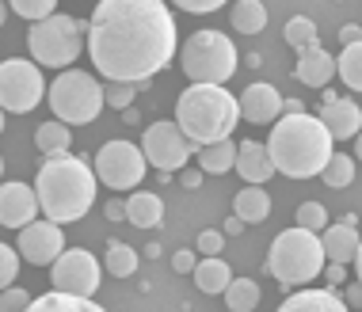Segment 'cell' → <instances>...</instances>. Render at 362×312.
Instances as JSON below:
<instances>
[{"label":"cell","instance_id":"obj_1","mask_svg":"<svg viewBox=\"0 0 362 312\" xmlns=\"http://www.w3.org/2000/svg\"><path fill=\"white\" fill-rule=\"evenodd\" d=\"M180 50L175 19L164 0H100L88 19V54L103 80L145 84Z\"/></svg>","mask_w":362,"mask_h":312},{"label":"cell","instance_id":"obj_2","mask_svg":"<svg viewBox=\"0 0 362 312\" xmlns=\"http://www.w3.org/2000/svg\"><path fill=\"white\" fill-rule=\"evenodd\" d=\"M267 152H271L275 172L290 175V179H317L332 156V133L320 122V114L317 119L305 111L279 114L275 126H271Z\"/></svg>","mask_w":362,"mask_h":312},{"label":"cell","instance_id":"obj_3","mask_svg":"<svg viewBox=\"0 0 362 312\" xmlns=\"http://www.w3.org/2000/svg\"><path fill=\"white\" fill-rule=\"evenodd\" d=\"M35 194H38V206H42V213L50 221L73 225L95 202L92 164L81 160V156H69V152L46 156V164L35 175Z\"/></svg>","mask_w":362,"mask_h":312},{"label":"cell","instance_id":"obj_4","mask_svg":"<svg viewBox=\"0 0 362 312\" xmlns=\"http://www.w3.org/2000/svg\"><path fill=\"white\" fill-rule=\"evenodd\" d=\"M175 122L194 145L221 141L237 130L240 100L233 92H225L221 84H191L183 88L180 103H175Z\"/></svg>","mask_w":362,"mask_h":312},{"label":"cell","instance_id":"obj_5","mask_svg":"<svg viewBox=\"0 0 362 312\" xmlns=\"http://www.w3.org/2000/svg\"><path fill=\"white\" fill-rule=\"evenodd\" d=\"M325 244H320V232H313L305 225H293L286 232H279L275 244L267 251V275L279 278L282 286H305L325 270Z\"/></svg>","mask_w":362,"mask_h":312},{"label":"cell","instance_id":"obj_6","mask_svg":"<svg viewBox=\"0 0 362 312\" xmlns=\"http://www.w3.org/2000/svg\"><path fill=\"white\" fill-rule=\"evenodd\" d=\"M27 46H31V57L38 65H50V69H69V65L81 57V50L88 46V23L76 16H46L31 23V35H27Z\"/></svg>","mask_w":362,"mask_h":312},{"label":"cell","instance_id":"obj_7","mask_svg":"<svg viewBox=\"0 0 362 312\" xmlns=\"http://www.w3.org/2000/svg\"><path fill=\"white\" fill-rule=\"evenodd\" d=\"M46 100H50L54 119L69 122V126H88L100 119L103 111V84L84 69H65L57 73L54 84H46Z\"/></svg>","mask_w":362,"mask_h":312},{"label":"cell","instance_id":"obj_8","mask_svg":"<svg viewBox=\"0 0 362 312\" xmlns=\"http://www.w3.org/2000/svg\"><path fill=\"white\" fill-rule=\"evenodd\" d=\"M183 73L191 84H225L237 73V46L221 31H194L183 42Z\"/></svg>","mask_w":362,"mask_h":312},{"label":"cell","instance_id":"obj_9","mask_svg":"<svg viewBox=\"0 0 362 312\" xmlns=\"http://www.w3.org/2000/svg\"><path fill=\"white\" fill-rule=\"evenodd\" d=\"M46 100V80L38 61L27 57H8L0 61V107L12 114H27Z\"/></svg>","mask_w":362,"mask_h":312},{"label":"cell","instance_id":"obj_10","mask_svg":"<svg viewBox=\"0 0 362 312\" xmlns=\"http://www.w3.org/2000/svg\"><path fill=\"white\" fill-rule=\"evenodd\" d=\"M145 160L141 145L130 141H107L100 152H95V179H103L111 191H134L145 179Z\"/></svg>","mask_w":362,"mask_h":312},{"label":"cell","instance_id":"obj_11","mask_svg":"<svg viewBox=\"0 0 362 312\" xmlns=\"http://www.w3.org/2000/svg\"><path fill=\"white\" fill-rule=\"evenodd\" d=\"M199 149L187 133L180 130V122H153L141 133V152L156 172H175L187 164V156Z\"/></svg>","mask_w":362,"mask_h":312},{"label":"cell","instance_id":"obj_12","mask_svg":"<svg viewBox=\"0 0 362 312\" xmlns=\"http://www.w3.org/2000/svg\"><path fill=\"white\" fill-rule=\"evenodd\" d=\"M50 278L57 289H69V294H81V297H95L103 282V267L92 251L84 248H65L62 256L50 263Z\"/></svg>","mask_w":362,"mask_h":312},{"label":"cell","instance_id":"obj_13","mask_svg":"<svg viewBox=\"0 0 362 312\" xmlns=\"http://www.w3.org/2000/svg\"><path fill=\"white\" fill-rule=\"evenodd\" d=\"M16 248H19V259L35 263V267H50V263L65 251V232L57 221H27L16 236Z\"/></svg>","mask_w":362,"mask_h":312},{"label":"cell","instance_id":"obj_14","mask_svg":"<svg viewBox=\"0 0 362 312\" xmlns=\"http://www.w3.org/2000/svg\"><path fill=\"white\" fill-rule=\"evenodd\" d=\"M42 206H38V194L27 183H0V225L4 229H23L27 221H35Z\"/></svg>","mask_w":362,"mask_h":312},{"label":"cell","instance_id":"obj_15","mask_svg":"<svg viewBox=\"0 0 362 312\" xmlns=\"http://www.w3.org/2000/svg\"><path fill=\"white\" fill-rule=\"evenodd\" d=\"M282 114V95H279V88L275 84H248L244 88V95H240V119H248V122H256V126H271Z\"/></svg>","mask_w":362,"mask_h":312},{"label":"cell","instance_id":"obj_16","mask_svg":"<svg viewBox=\"0 0 362 312\" xmlns=\"http://www.w3.org/2000/svg\"><path fill=\"white\" fill-rule=\"evenodd\" d=\"M320 122L328 126L332 141H351L362 130V111L355 100H344V95H332V100L320 103Z\"/></svg>","mask_w":362,"mask_h":312},{"label":"cell","instance_id":"obj_17","mask_svg":"<svg viewBox=\"0 0 362 312\" xmlns=\"http://www.w3.org/2000/svg\"><path fill=\"white\" fill-rule=\"evenodd\" d=\"M298 80L305 84V88H325L332 76H336V57H332L320 42H313V46H301L298 50Z\"/></svg>","mask_w":362,"mask_h":312},{"label":"cell","instance_id":"obj_18","mask_svg":"<svg viewBox=\"0 0 362 312\" xmlns=\"http://www.w3.org/2000/svg\"><path fill=\"white\" fill-rule=\"evenodd\" d=\"M358 232H355V221H336V225H328L320 229V244H325V256L332 263H355V251H358Z\"/></svg>","mask_w":362,"mask_h":312},{"label":"cell","instance_id":"obj_19","mask_svg":"<svg viewBox=\"0 0 362 312\" xmlns=\"http://www.w3.org/2000/svg\"><path fill=\"white\" fill-rule=\"evenodd\" d=\"M282 312H347V297L339 289H301L282 301Z\"/></svg>","mask_w":362,"mask_h":312},{"label":"cell","instance_id":"obj_20","mask_svg":"<svg viewBox=\"0 0 362 312\" xmlns=\"http://www.w3.org/2000/svg\"><path fill=\"white\" fill-rule=\"evenodd\" d=\"M237 175H240V179H248V183H267L271 175H275V164H271L267 145L244 141L237 149Z\"/></svg>","mask_w":362,"mask_h":312},{"label":"cell","instance_id":"obj_21","mask_svg":"<svg viewBox=\"0 0 362 312\" xmlns=\"http://www.w3.org/2000/svg\"><path fill=\"white\" fill-rule=\"evenodd\" d=\"M126 221H130L134 229H156L164 221V202L149 191L134 187V194L126 198Z\"/></svg>","mask_w":362,"mask_h":312},{"label":"cell","instance_id":"obj_22","mask_svg":"<svg viewBox=\"0 0 362 312\" xmlns=\"http://www.w3.org/2000/svg\"><path fill=\"white\" fill-rule=\"evenodd\" d=\"M31 312H100L92 297H81V294H69V289H50L42 297H31Z\"/></svg>","mask_w":362,"mask_h":312},{"label":"cell","instance_id":"obj_23","mask_svg":"<svg viewBox=\"0 0 362 312\" xmlns=\"http://www.w3.org/2000/svg\"><path fill=\"white\" fill-rule=\"evenodd\" d=\"M191 275H194V286H199L202 294H225V286L233 282V267L221 256H206L202 263H194Z\"/></svg>","mask_w":362,"mask_h":312},{"label":"cell","instance_id":"obj_24","mask_svg":"<svg viewBox=\"0 0 362 312\" xmlns=\"http://www.w3.org/2000/svg\"><path fill=\"white\" fill-rule=\"evenodd\" d=\"M233 213H237L244 225H259V221H267L271 198H267V191H263V183H252V187H244L237 198H233Z\"/></svg>","mask_w":362,"mask_h":312},{"label":"cell","instance_id":"obj_25","mask_svg":"<svg viewBox=\"0 0 362 312\" xmlns=\"http://www.w3.org/2000/svg\"><path fill=\"white\" fill-rule=\"evenodd\" d=\"M237 141L221 138V141H210V145H199V168L202 172H214V175H225L237 168Z\"/></svg>","mask_w":362,"mask_h":312},{"label":"cell","instance_id":"obj_26","mask_svg":"<svg viewBox=\"0 0 362 312\" xmlns=\"http://www.w3.org/2000/svg\"><path fill=\"white\" fill-rule=\"evenodd\" d=\"M35 149L42 156H57V152H69L73 149V133H69V122L54 119V122H42L35 133Z\"/></svg>","mask_w":362,"mask_h":312},{"label":"cell","instance_id":"obj_27","mask_svg":"<svg viewBox=\"0 0 362 312\" xmlns=\"http://www.w3.org/2000/svg\"><path fill=\"white\" fill-rule=\"evenodd\" d=\"M233 27L240 35H259L267 27V4L263 0H237L233 4Z\"/></svg>","mask_w":362,"mask_h":312},{"label":"cell","instance_id":"obj_28","mask_svg":"<svg viewBox=\"0 0 362 312\" xmlns=\"http://www.w3.org/2000/svg\"><path fill=\"white\" fill-rule=\"evenodd\" d=\"M336 73L351 92H362V38L344 46V54L336 57Z\"/></svg>","mask_w":362,"mask_h":312},{"label":"cell","instance_id":"obj_29","mask_svg":"<svg viewBox=\"0 0 362 312\" xmlns=\"http://www.w3.org/2000/svg\"><path fill=\"white\" fill-rule=\"evenodd\" d=\"M225 305L233 312H252L259 305V286L252 278H233L229 286H225Z\"/></svg>","mask_w":362,"mask_h":312},{"label":"cell","instance_id":"obj_30","mask_svg":"<svg viewBox=\"0 0 362 312\" xmlns=\"http://www.w3.org/2000/svg\"><path fill=\"white\" fill-rule=\"evenodd\" d=\"M320 179H325L332 191L351 187V179H355V160H351L347 152H332V156H328V164L320 168Z\"/></svg>","mask_w":362,"mask_h":312},{"label":"cell","instance_id":"obj_31","mask_svg":"<svg viewBox=\"0 0 362 312\" xmlns=\"http://www.w3.org/2000/svg\"><path fill=\"white\" fill-rule=\"evenodd\" d=\"M103 270H111L115 278H130L134 270H138V251H134V248H126V244H119V240H115L111 248H107Z\"/></svg>","mask_w":362,"mask_h":312},{"label":"cell","instance_id":"obj_32","mask_svg":"<svg viewBox=\"0 0 362 312\" xmlns=\"http://www.w3.org/2000/svg\"><path fill=\"white\" fill-rule=\"evenodd\" d=\"M286 42L293 50H301V46H313L317 42V23H313L309 16H293L286 23Z\"/></svg>","mask_w":362,"mask_h":312},{"label":"cell","instance_id":"obj_33","mask_svg":"<svg viewBox=\"0 0 362 312\" xmlns=\"http://www.w3.org/2000/svg\"><path fill=\"white\" fill-rule=\"evenodd\" d=\"M134 92H138V88L126 84V80H107L103 84V103L115 107V111H126V107L134 103Z\"/></svg>","mask_w":362,"mask_h":312},{"label":"cell","instance_id":"obj_34","mask_svg":"<svg viewBox=\"0 0 362 312\" xmlns=\"http://www.w3.org/2000/svg\"><path fill=\"white\" fill-rule=\"evenodd\" d=\"M12 12L35 23V19H46L57 12V0H12Z\"/></svg>","mask_w":362,"mask_h":312},{"label":"cell","instance_id":"obj_35","mask_svg":"<svg viewBox=\"0 0 362 312\" xmlns=\"http://www.w3.org/2000/svg\"><path fill=\"white\" fill-rule=\"evenodd\" d=\"M298 225L320 232V229L328 225V210L320 206V202H301V206H298Z\"/></svg>","mask_w":362,"mask_h":312},{"label":"cell","instance_id":"obj_36","mask_svg":"<svg viewBox=\"0 0 362 312\" xmlns=\"http://www.w3.org/2000/svg\"><path fill=\"white\" fill-rule=\"evenodd\" d=\"M23 308H31V294L27 289H19L16 282L0 289V312H23Z\"/></svg>","mask_w":362,"mask_h":312},{"label":"cell","instance_id":"obj_37","mask_svg":"<svg viewBox=\"0 0 362 312\" xmlns=\"http://www.w3.org/2000/svg\"><path fill=\"white\" fill-rule=\"evenodd\" d=\"M19 275V248H8V244H0V289L12 286Z\"/></svg>","mask_w":362,"mask_h":312},{"label":"cell","instance_id":"obj_38","mask_svg":"<svg viewBox=\"0 0 362 312\" xmlns=\"http://www.w3.org/2000/svg\"><path fill=\"white\" fill-rule=\"evenodd\" d=\"M172 4H180L183 12H191V16H206V12H218V8H225L229 0H172Z\"/></svg>","mask_w":362,"mask_h":312},{"label":"cell","instance_id":"obj_39","mask_svg":"<svg viewBox=\"0 0 362 312\" xmlns=\"http://www.w3.org/2000/svg\"><path fill=\"white\" fill-rule=\"evenodd\" d=\"M221 248H225V236L218 229L199 232V251H202V256H221Z\"/></svg>","mask_w":362,"mask_h":312},{"label":"cell","instance_id":"obj_40","mask_svg":"<svg viewBox=\"0 0 362 312\" xmlns=\"http://www.w3.org/2000/svg\"><path fill=\"white\" fill-rule=\"evenodd\" d=\"M320 275L328 278V286H332V289H336L339 282L347 278V270H344V263H332V259H328V263H325V270H320Z\"/></svg>","mask_w":362,"mask_h":312},{"label":"cell","instance_id":"obj_41","mask_svg":"<svg viewBox=\"0 0 362 312\" xmlns=\"http://www.w3.org/2000/svg\"><path fill=\"white\" fill-rule=\"evenodd\" d=\"M172 270H175V275H191V270H194V256H191V251H175V256H172Z\"/></svg>","mask_w":362,"mask_h":312},{"label":"cell","instance_id":"obj_42","mask_svg":"<svg viewBox=\"0 0 362 312\" xmlns=\"http://www.w3.org/2000/svg\"><path fill=\"white\" fill-rule=\"evenodd\" d=\"M339 38H344V46H347V42H358V38H362V27H358V23L339 27Z\"/></svg>","mask_w":362,"mask_h":312},{"label":"cell","instance_id":"obj_43","mask_svg":"<svg viewBox=\"0 0 362 312\" xmlns=\"http://www.w3.org/2000/svg\"><path fill=\"white\" fill-rule=\"evenodd\" d=\"M107 221H122L126 217V202H107Z\"/></svg>","mask_w":362,"mask_h":312},{"label":"cell","instance_id":"obj_44","mask_svg":"<svg viewBox=\"0 0 362 312\" xmlns=\"http://www.w3.org/2000/svg\"><path fill=\"white\" fill-rule=\"evenodd\" d=\"M344 297H347V308H351V305L362 308V282H355V286H347V294H344Z\"/></svg>","mask_w":362,"mask_h":312},{"label":"cell","instance_id":"obj_45","mask_svg":"<svg viewBox=\"0 0 362 312\" xmlns=\"http://www.w3.org/2000/svg\"><path fill=\"white\" fill-rule=\"evenodd\" d=\"M183 187H202V168L199 172H194V168H183Z\"/></svg>","mask_w":362,"mask_h":312},{"label":"cell","instance_id":"obj_46","mask_svg":"<svg viewBox=\"0 0 362 312\" xmlns=\"http://www.w3.org/2000/svg\"><path fill=\"white\" fill-rule=\"evenodd\" d=\"M122 119H126V122H130V126H134V122H141V114H138V111H134V103H130V107H126V111H122Z\"/></svg>","mask_w":362,"mask_h":312},{"label":"cell","instance_id":"obj_47","mask_svg":"<svg viewBox=\"0 0 362 312\" xmlns=\"http://www.w3.org/2000/svg\"><path fill=\"white\" fill-rule=\"evenodd\" d=\"M240 225H244V221H240V217H233L229 225H225V232H229V236H233V232H240Z\"/></svg>","mask_w":362,"mask_h":312},{"label":"cell","instance_id":"obj_48","mask_svg":"<svg viewBox=\"0 0 362 312\" xmlns=\"http://www.w3.org/2000/svg\"><path fill=\"white\" fill-rule=\"evenodd\" d=\"M355 270H358V282H362V240H358V251H355Z\"/></svg>","mask_w":362,"mask_h":312},{"label":"cell","instance_id":"obj_49","mask_svg":"<svg viewBox=\"0 0 362 312\" xmlns=\"http://www.w3.org/2000/svg\"><path fill=\"white\" fill-rule=\"evenodd\" d=\"M355 156H358V160H362V130L355 133Z\"/></svg>","mask_w":362,"mask_h":312},{"label":"cell","instance_id":"obj_50","mask_svg":"<svg viewBox=\"0 0 362 312\" xmlns=\"http://www.w3.org/2000/svg\"><path fill=\"white\" fill-rule=\"evenodd\" d=\"M4 19H8V8H4V0H0V27H4Z\"/></svg>","mask_w":362,"mask_h":312},{"label":"cell","instance_id":"obj_51","mask_svg":"<svg viewBox=\"0 0 362 312\" xmlns=\"http://www.w3.org/2000/svg\"><path fill=\"white\" fill-rule=\"evenodd\" d=\"M0 130H4V107H0Z\"/></svg>","mask_w":362,"mask_h":312},{"label":"cell","instance_id":"obj_52","mask_svg":"<svg viewBox=\"0 0 362 312\" xmlns=\"http://www.w3.org/2000/svg\"><path fill=\"white\" fill-rule=\"evenodd\" d=\"M0 175H4V156H0Z\"/></svg>","mask_w":362,"mask_h":312}]
</instances>
